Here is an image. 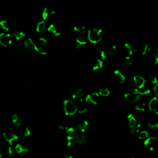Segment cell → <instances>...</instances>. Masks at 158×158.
Here are the masks:
<instances>
[{"label": "cell", "instance_id": "1", "mask_svg": "<svg viewBox=\"0 0 158 158\" xmlns=\"http://www.w3.org/2000/svg\"><path fill=\"white\" fill-rule=\"evenodd\" d=\"M88 40L92 43H98L102 40V30L93 28L89 29L87 32Z\"/></svg>", "mask_w": 158, "mask_h": 158}, {"label": "cell", "instance_id": "2", "mask_svg": "<svg viewBox=\"0 0 158 158\" xmlns=\"http://www.w3.org/2000/svg\"><path fill=\"white\" fill-rule=\"evenodd\" d=\"M35 43V51L41 55H46L48 52V41L43 38H40Z\"/></svg>", "mask_w": 158, "mask_h": 158}, {"label": "cell", "instance_id": "3", "mask_svg": "<svg viewBox=\"0 0 158 158\" xmlns=\"http://www.w3.org/2000/svg\"><path fill=\"white\" fill-rule=\"evenodd\" d=\"M118 52V48L116 46L112 45L103 49L101 52V58L102 60L111 59L115 56Z\"/></svg>", "mask_w": 158, "mask_h": 158}, {"label": "cell", "instance_id": "4", "mask_svg": "<svg viewBox=\"0 0 158 158\" xmlns=\"http://www.w3.org/2000/svg\"><path fill=\"white\" fill-rule=\"evenodd\" d=\"M64 110L66 115L70 116L77 112L76 104L73 101L66 100L64 101Z\"/></svg>", "mask_w": 158, "mask_h": 158}, {"label": "cell", "instance_id": "5", "mask_svg": "<svg viewBox=\"0 0 158 158\" xmlns=\"http://www.w3.org/2000/svg\"><path fill=\"white\" fill-rule=\"evenodd\" d=\"M124 97L129 103L130 104H135L138 103L142 98V96L140 94L136 93H132V92H129L126 93L124 94Z\"/></svg>", "mask_w": 158, "mask_h": 158}, {"label": "cell", "instance_id": "6", "mask_svg": "<svg viewBox=\"0 0 158 158\" xmlns=\"http://www.w3.org/2000/svg\"><path fill=\"white\" fill-rule=\"evenodd\" d=\"M73 143L79 145H82L87 143L88 139L87 136L83 133H76L74 135L72 136Z\"/></svg>", "mask_w": 158, "mask_h": 158}, {"label": "cell", "instance_id": "7", "mask_svg": "<svg viewBox=\"0 0 158 158\" xmlns=\"http://www.w3.org/2000/svg\"><path fill=\"white\" fill-rule=\"evenodd\" d=\"M69 93L72 98L77 100L83 99L84 97V92L83 90L77 87H72L69 90Z\"/></svg>", "mask_w": 158, "mask_h": 158}, {"label": "cell", "instance_id": "8", "mask_svg": "<svg viewBox=\"0 0 158 158\" xmlns=\"http://www.w3.org/2000/svg\"><path fill=\"white\" fill-rule=\"evenodd\" d=\"M11 43L12 38L9 34L2 33L0 34V45L3 47H7Z\"/></svg>", "mask_w": 158, "mask_h": 158}, {"label": "cell", "instance_id": "9", "mask_svg": "<svg viewBox=\"0 0 158 158\" xmlns=\"http://www.w3.org/2000/svg\"><path fill=\"white\" fill-rule=\"evenodd\" d=\"M127 120L129 122V126L130 129L131 133L134 134L136 132V127H137L138 122L134 115L132 114H130L127 115Z\"/></svg>", "mask_w": 158, "mask_h": 158}, {"label": "cell", "instance_id": "10", "mask_svg": "<svg viewBox=\"0 0 158 158\" xmlns=\"http://www.w3.org/2000/svg\"><path fill=\"white\" fill-rule=\"evenodd\" d=\"M3 137L10 145H13L19 139V136L12 132H4L3 133Z\"/></svg>", "mask_w": 158, "mask_h": 158}, {"label": "cell", "instance_id": "11", "mask_svg": "<svg viewBox=\"0 0 158 158\" xmlns=\"http://www.w3.org/2000/svg\"><path fill=\"white\" fill-rule=\"evenodd\" d=\"M100 99V94L98 93L94 92L88 94L85 98V102L88 104H97Z\"/></svg>", "mask_w": 158, "mask_h": 158}, {"label": "cell", "instance_id": "12", "mask_svg": "<svg viewBox=\"0 0 158 158\" xmlns=\"http://www.w3.org/2000/svg\"><path fill=\"white\" fill-rule=\"evenodd\" d=\"M145 79L141 76L136 75L133 77V83L136 88H142L145 87Z\"/></svg>", "mask_w": 158, "mask_h": 158}, {"label": "cell", "instance_id": "13", "mask_svg": "<svg viewBox=\"0 0 158 158\" xmlns=\"http://www.w3.org/2000/svg\"><path fill=\"white\" fill-rule=\"evenodd\" d=\"M75 104L77 108V112H78L79 113L82 114L87 111V104H86L87 103L85 102V101H84L83 99L77 100V103Z\"/></svg>", "mask_w": 158, "mask_h": 158}, {"label": "cell", "instance_id": "14", "mask_svg": "<svg viewBox=\"0 0 158 158\" xmlns=\"http://www.w3.org/2000/svg\"><path fill=\"white\" fill-rule=\"evenodd\" d=\"M157 140V136H151V137L147 138L146 140H144V145L147 147H149L150 150H153Z\"/></svg>", "mask_w": 158, "mask_h": 158}, {"label": "cell", "instance_id": "15", "mask_svg": "<svg viewBox=\"0 0 158 158\" xmlns=\"http://www.w3.org/2000/svg\"><path fill=\"white\" fill-rule=\"evenodd\" d=\"M148 107L154 113L158 114V98L154 97L149 102Z\"/></svg>", "mask_w": 158, "mask_h": 158}, {"label": "cell", "instance_id": "16", "mask_svg": "<svg viewBox=\"0 0 158 158\" xmlns=\"http://www.w3.org/2000/svg\"><path fill=\"white\" fill-rule=\"evenodd\" d=\"M124 48L127 51V53L129 55V56L133 55L135 52L137 51V49H136V47L135 45H133L132 43H130V42H128V43H126L124 45Z\"/></svg>", "mask_w": 158, "mask_h": 158}, {"label": "cell", "instance_id": "17", "mask_svg": "<svg viewBox=\"0 0 158 158\" xmlns=\"http://www.w3.org/2000/svg\"><path fill=\"white\" fill-rule=\"evenodd\" d=\"M88 127V122L86 120H82L77 124L76 129L81 133H83L86 131Z\"/></svg>", "mask_w": 158, "mask_h": 158}, {"label": "cell", "instance_id": "18", "mask_svg": "<svg viewBox=\"0 0 158 158\" xmlns=\"http://www.w3.org/2000/svg\"><path fill=\"white\" fill-rule=\"evenodd\" d=\"M114 78L115 81L119 83H123L125 81V77L124 75L118 70H116L114 72Z\"/></svg>", "mask_w": 158, "mask_h": 158}, {"label": "cell", "instance_id": "19", "mask_svg": "<svg viewBox=\"0 0 158 158\" xmlns=\"http://www.w3.org/2000/svg\"><path fill=\"white\" fill-rule=\"evenodd\" d=\"M48 31L56 37L59 36L61 34L59 28L55 24H51L49 25V27H48Z\"/></svg>", "mask_w": 158, "mask_h": 158}, {"label": "cell", "instance_id": "20", "mask_svg": "<svg viewBox=\"0 0 158 158\" xmlns=\"http://www.w3.org/2000/svg\"><path fill=\"white\" fill-rule=\"evenodd\" d=\"M87 41L83 35H79L77 37L76 40V47L78 49L82 48L83 46L87 45Z\"/></svg>", "mask_w": 158, "mask_h": 158}, {"label": "cell", "instance_id": "21", "mask_svg": "<svg viewBox=\"0 0 158 158\" xmlns=\"http://www.w3.org/2000/svg\"><path fill=\"white\" fill-rule=\"evenodd\" d=\"M56 12L53 10H51L48 7H46L43 9V13H42V18H43V20H46L48 19L50 16L55 15Z\"/></svg>", "mask_w": 158, "mask_h": 158}, {"label": "cell", "instance_id": "22", "mask_svg": "<svg viewBox=\"0 0 158 158\" xmlns=\"http://www.w3.org/2000/svg\"><path fill=\"white\" fill-rule=\"evenodd\" d=\"M24 46L27 49L30 51H35V43L32 40V39L31 38L26 39L24 41Z\"/></svg>", "mask_w": 158, "mask_h": 158}, {"label": "cell", "instance_id": "23", "mask_svg": "<svg viewBox=\"0 0 158 158\" xmlns=\"http://www.w3.org/2000/svg\"><path fill=\"white\" fill-rule=\"evenodd\" d=\"M14 149H15L16 153L18 154L26 153V152H28L29 150L27 146L22 145L21 144H17L14 147Z\"/></svg>", "mask_w": 158, "mask_h": 158}, {"label": "cell", "instance_id": "24", "mask_svg": "<svg viewBox=\"0 0 158 158\" xmlns=\"http://www.w3.org/2000/svg\"><path fill=\"white\" fill-rule=\"evenodd\" d=\"M103 67V62L101 59H97L92 66V69L94 71H97L101 69Z\"/></svg>", "mask_w": 158, "mask_h": 158}, {"label": "cell", "instance_id": "25", "mask_svg": "<svg viewBox=\"0 0 158 158\" xmlns=\"http://www.w3.org/2000/svg\"><path fill=\"white\" fill-rule=\"evenodd\" d=\"M73 30L76 32L80 34V35H82V34H85L86 32V27L83 25H76L73 27Z\"/></svg>", "mask_w": 158, "mask_h": 158}, {"label": "cell", "instance_id": "26", "mask_svg": "<svg viewBox=\"0 0 158 158\" xmlns=\"http://www.w3.org/2000/svg\"><path fill=\"white\" fill-rule=\"evenodd\" d=\"M12 122L14 125H16V127H20V126L22 125V121L20 119L19 115L18 114H14L12 117Z\"/></svg>", "mask_w": 158, "mask_h": 158}, {"label": "cell", "instance_id": "27", "mask_svg": "<svg viewBox=\"0 0 158 158\" xmlns=\"http://www.w3.org/2000/svg\"><path fill=\"white\" fill-rule=\"evenodd\" d=\"M45 28H46V23L44 20H43L37 24L36 30L38 33H42L45 31Z\"/></svg>", "mask_w": 158, "mask_h": 158}, {"label": "cell", "instance_id": "28", "mask_svg": "<svg viewBox=\"0 0 158 158\" xmlns=\"http://www.w3.org/2000/svg\"><path fill=\"white\" fill-rule=\"evenodd\" d=\"M150 51V47L148 45H142L140 49H139V52H140V54L142 56H145L148 52Z\"/></svg>", "mask_w": 158, "mask_h": 158}, {"label": "cell", "instance_id": "29", "mask_svg": "<svg viewBox=\"0 0 158 158\" xmlns=\"http://www.w3.org/2000/svg\"><path fill=\"white\" fill-rule=\"evenodd\" d=\"M146 103H136V106L135 107V109L140 112H143L146 109Z\"/></svg>", "mask_w": 158, "mask_h": 158}, {"label": "cell", "instance_id": "30", "mask_svg": "<svg viewBox=\"0 0 158 158\" xmlns=\"http://www.w3.org/2000/svg\"><path fill=\"white\" fill-rule=\"evenodd\" d=\"M0 26L5 31H8L10 29L9 25L7 22V20H2L0 21Z\"/></svg>", "mask_w": 158, "mask_h": 158}, {"label": "cell", "instance_id": "31", "mask_svg": "<svg viewBox=\"0 0 158 158\" xmlns=\"http://www.w3.org/2000/svg\"><path fill=\"white\" fill-rule=\"evenodd\" d=\"M14 36L17 40H20L25 36V34L22 31H17L14 33Z\"/></svg>", "mask_w": 158, "mask_h": 158}, {"label": "cell", "instance_id": "32", "mask_svg": "<svg viewBox=\"0 0 158 158\" xmlns=\"http://www.w3.org/2000/svg\"><path fill=\"white\" fill-rule=\"evenodd\" d=\"M139 139L140 140H146L147 138H148V133L147 131L142 130L139 132Z\"/></svg>", "mask_w": 158, "mask_h": 158}, {"label": "cell", "instance_id": "33", "mask_svg": "<svg viewBox=\"0 0 158 158\" xmlns=\"http://www.w3.org/2000/svg\"><path fill=\"white\" fill-rule=\"evenodd\" d=\"M99 94L103 97H108L110 94V91L109 90L106 88H101L99 90Z\"/></svg>", "mask_w": 158, "mask_h": 158}, {"label": "cell", "instance_id": "34", "mask_svg": "<svg viewBox=\"0 0 158 158\" xmlns=\"http://www.w3.org/2000/svg\"><path fill=\"white\" fill-rule=\"evenodd\" d=\"M148 127L150 129H157L158 128V120H151L148 123Z\"/></svg>", "mask_w": 158, "mask_h": 158}, {"label": "cell", "instance_id": "35", "mask_svg": "<svg viewBox=\"0 0 158 158\" xmlns=\"http://www.w3.org/2000/svg\"><path fill=\"white\" fill-rule=\"evenodd\" d=\"M149 79L151 82V83L152 84H154V85H156V84L158 83V80H157V78L156 76L153 75V74H150L149 75Z\"/></svg>", "mask_w": 158, "mask_h": 158}, {"label": "cell", "instance_id": "36", "mask_svg": "<svg viewBox=\"0 0 158 158\" xmlns=\"http://www.w3.org/2000/svg\"><path fill=\"white\" fill-rule=\"evenodd\" d=\"M7 153L9 154V156H14L16 153L14 149V147H12V146H9L8 149H7Z\"/></svg>", "mask_w": 158, "mask_h": 158}, {"label": "cell", "instance_id": "37", "mask_svg": "<svg viewBox=\"0 0 158 158\" xmlns=\"http://www.w3.org/2000/svg\"><path fill=\"white\" fill-rule=\"evenodd\" d=\"M125 64L127 66H131L133 64V61L129 56H127L125 58Z\"/></svg>", "mask_w": 158, "mask_h": 158}, {"label": "cell", "instance_id": "38", "mask_svg": "<svg viewBox=\"0 0 158 158\" xmlns=\"http://www.w3.org/2000/svg\"><path fill=\"white\" fill-rule=\"evenodd\" d=\"M154 59V62L156 64H158V49H156L153 54Z\"/></svg>", "mask_w": 158, "mask_h": 158}, {"label": "cell", "instance_id": "39", "mask_svg": "<svg viewBox=\"0 0 158 158\" xmlns=\"http://www.w3.org/2000/svg\"><path fill=\"white\" fill-rule=\"evenodd\" d=\"M24 136H25V137H27V136H28L30 135V134H31V131H30V129H29L28 127H26V128L25 129V130H24Z\"/></svg>", "mask_w": 158, "mask_h": 158}, {"label": "cell", "instance_id": "40", "mask_svg": "<svg viewBox=\"0 0 158 158\" xmlns=\"http://www.w3.org/2000/svg\"><path fill=\"white\" fill-rule=\"evenodd\" d=\"M153 91H154V93L155 94V95L156 96V97L158 98V83L156 84V85H154L153 88Z\"/></svg>", "mask_w": 158, "mask_h": 158}, {"label": "cell", "instance_id": "41", "mask_svg": "<svg viewBox=\"0 0 158 158\" xmlns=\"http://www.w3.org/2000/svg\"><path fill=\"white\" fill-rule=\"evenodd\" d=\"M64 158H73V157L71 156H70V155H66L65 157H64Z\"/></svg>", "mask_w": 158, "mask_h": 158}, {"label": "cell", "instance_id": "42", "mask_svg": "<svg viewBox=\"0 0 158 158\" xmlns=\"http://www.w3.org/2000/svg\"><path fill=\"white\" fill-rule=\"evenodd\" d=\"M1 156H2V154H1V151H0V158L1 157Z\"/></svg>", "mask_w": 158, "mask_h": 158}, {"label": "cell", "instance_id": "43", "mask_svg": "<svg viewBox=\"0 0 158 158\" xmlns=\"http://www.w3.org/2000/svg\"><path fill=\"white\" fill-rule=\"evenodd\" d=\"M132 158H135V157H132Z\"/></svg>", "mask_w": 158, "mask_h": 158}]
</instances>
